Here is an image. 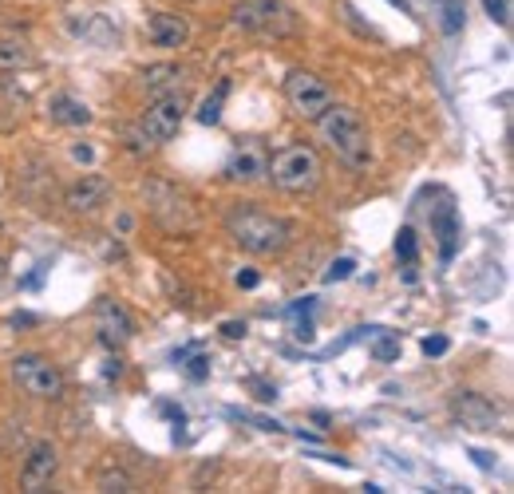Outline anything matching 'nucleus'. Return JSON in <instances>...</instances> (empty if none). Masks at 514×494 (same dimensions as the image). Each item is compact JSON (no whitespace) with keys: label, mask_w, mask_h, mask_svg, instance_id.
<instances>
[{"label":"nucleus","mask_w":514,"mask_h":494,"mask_svg":"<svg viewBox=\"0 0 514 494\" xmlns=\"http://www.w3.org/2000/svg\"><path fill=\"white\" fill-rule=\"evenodd\" d=\"M471 459H475L483 471H491V467H495V463H491V455H483V451H471Z\"/></svg>","instance_id":"nucleus-32"},{"label":"nucleus","mask_w":514,"mask_h":494,"mask_svg":"<svg viewBox=\"0 0 514 494\" xmlns=\"http://www.w3.org/2000/svg\"><path fill=\"white\" fill-rule=\"evenodd\" d=\"M321 174H325V163L317 147L309 143L281 147L277 155H269V170H265V178H273V186L285 194H313L321 186Z\"/></svg>","instance_id":"nucleus-3"},{"label":"nucleus","mask_w":514,"mask_h":494,"mask_svg":"<svg viewBox=\"0 0 514 494\" xmlns=\"http://www.w3.org/2000/svg\"><path fill=\"white\" fill-rule=\"evenodd\" d=\"M392 4H396V8H404V12H408V0H392Z\"/></svg>","instance_id":"nucleus-34"},{"label":"nucleus","mask_w":514,"mask_h":494,"mask_svg":"<svg viewBox=\"0 0 514 494\" xmlns=\"http://www.w3.org/2000/svg\"><path fill=\"white\" fill-rule=\"evenodd\" d=\"M431 226H435V238H439V249H443V261H451L455 238H459V214H455V206L451 202L435 206L431 210Z\"/></svg>","instance_id":"nucleus-15"},{"label":"nucleus","mask_w":514,"mask_h":494,"mask_svg":"<svg viewBox=\"0 0 514 494\" xmlns=\"http://www.w3.org/2000/svg\"><path fill=\"white\" fill-rule=\"evenodd\" d=\"M147 206H151V218L167 230V234H194L198 230V206L186 190H178L174 182H147Z\"/></svg>","instance_id":"nucleus-4"},{"label":"nucleus","mask_w":514,"mask_h":494,"mask_svg":"<svg viewBox=\"0 0 514 494\" xmlns=\"http://www.w3.org/2000/svg\"><path fill=\"white\" fill-rule=\"evenodd\" d=\"M91 321H95V332H99V340H103L107 348H123V344L135 336L131 313H127L115 297H99L95 309H91Z\"/></svg>","instance_id":"nucleus-10"},{"label":"nucleus","mask_w":514,"mask_h":494,"mask_svg":"<svg viewBox=\"0 0 514 494\" xmlns=\"http://www.w3.org/2000/svg\"><path fill=\"white\" fill-rule=\"evenodd\" d=\"M483 8L491 12V20H499L503 28L511 24V0H483Z\"/></svg>","instance_id":"nucleus-25"},{"label":"nucleus","mask_w":514,"mask_h":494,"mask_svg":"<svg viewBox=\"0 0 514 494\" xmlns=\"http://www.w3.org/2000/svg\"><path fill=\"white\" fill-rule=\"evenodd\" d=\"M250 388L257 392V400H273V396H277V388H269V384H261V380H250Z\"/></svg>","instance_id":"nucleus-30"},{"label":"nucleus","mask_w":514,"mask_h":494,"mask_svg":"<svg viewBox=\"0 0 514 494\" xmlns=\"http://www.w3.org/2000/svg\"><path fill=\"white\" fill-rule=\"evenodd\" d=\"M32 64V48L20 36H0V72H16Z\"/></svg>","instance_id":"nucleus-18"},{"label":"nucleus","mask_w":514,"mask_h":494,"mask_svg":"<svg viewBox=\"0 0 514 494\" xmlns=\"http://www.w3.org/2000/svg\"><path fill=\"white\" fill-rule=\"evenodd\" d=\"M451 415H455V423L467 427V431H495V427H499V408H495L487 396H479V392H455Z\"/></svg>","instance_id":"nucleus-11"},{"label":"nucleus","mask_w":514,"mask_h":494,"mask_svg":"<svg viewBox=\"0 0 514 494\" xmlns=\"http://www.w3.org/2000/svg\"><path fill=\"white\" fill-rule=\"evenodd\" d=\"M321 123V135L325 143L333 147V155L341 159L348 170H368L372 166V135L360 119L356 107H344V103H329V111L317 119Z\"/></svg>","instance_id":"nucleus-2"},{"label":"nucleus","mask_w":514,"mask_h":494,"mask_svg":"<svg viewBox=\"0 0 514 494\" xmlns=\"http://www.w3.org/2000/svg\"><path fill=\"white\" fill-rule=\"evenodd\" d=\"M186 372H190V380H202V376L210 372V360H206V356H194V360L186 364Z\"/></svg>","instance_id":"nucleus-27"},{"label":"nucleus","mask_w":514,"mask_h":494,"mask_svg":"<svg viewBox=\"0 0 514 494\" xmlns=\"http://www.w3.org/2000/svg\"><path fill=\"white\" fill-rule=\"evenodd\" d=\"M186 72L178 68V64H151V68H143V87L151 91V95H167V91H178V80H182Z\"/></svg>","instance_id":"nucleus-17"},{"label":"nucleus","mask_w":514,"mask_h":494,"mask_svg":"<svg viewBox=\"0 0 514 494\" xmlns=\"http://www.w3.org/2000/svg\"><path fill=\"white\" fill-rule=\"evenodd\" d=\"M12 380L32 400H60L68 388L60 364H52V356H44V352H20L12 360Z\"/></svg>","instance_id":"nucleus-5"},{"label":"nucleus","mask_w":514,"mask_h":494,"mask_svg":"<svg viewBox=\"0 0 514 494\" xmlns=\"http://www.w3.org/2000/svg\"><path fill=\"white\" fill-rule=\"evenodd\" d=\"M372 356H376V360H396V356H400V340H396V336H380V340L372 344Z\"/></svg>","instance_id":"nucleus-24"},{"label":"nucleus","mask_w":514,"mask_h":494,"mask_svg":"<svg viewBox=\"0 0 514 494\" xmlns=\"http://www.w3.org/2000/svg\"><path fill=\"white\" fill-rule=\"evenodd\" d=\"M352 269H356V261H352V257H341V261H333V265H329L325 281H344V277H352Z\"/></svg>","instance_id":"nucleus-26"},{"label":"nucleus","mask_w":514,"mask_h":494,"mask_svg":"<svg viewBox=\"0 0 514 494\" xmlns=\"http://www.w3.org/2000/svg\"><path fill=\"white\" fill-rule=\"evenodd\" d=\"M147 40L155 48H182L190 40V24L178 12H151L147 16Z\"/></svg>","instance_id":"nucleus-14"},{"label":"nucleus","mask_w":514,"mask_h":494,"mask_svg":"<svg viewBox=\"0 0 514 494\" xmlns=\"http://www.w3.org/2000/svg\"><path fill=\"white\" fill-rule=\"evenodd\" d=\"M99 491H135V479L127 475V471H119V467H107V471H99Z\"/></svg>","instance_id":"nucleus-20"},{"label":"nucleus","mask_w":514,"mask_h":494,"mask_svg":"<svg viewBox=\"0 0 514 494\" xmlns=\"http://www.w3.org/2000/svg\"><path fill=\"white\" fill-rule=\"evenodd\" d=\"M107 198H111V182L103 174H80L64 194L72 214H95L99 206H107Z\"/></svg>","instance_id":"nucleus-13"},{"label":"nucleus","mask_w":514,"mask_h":494,"mask_svg":"<svg viewBox=\"0 0 514 494\" xmlns=\"http://www.w3.org/2000/svg\"><path fill=\"white\" fill-rule=\"evenodd\" d=\"M424 352H428V356H443V352H447V340H443V336H428V340H424Z\"/></svg>","instance_id":"nucleus-28"},{"label":"nucleus","mask_w":514,"mask_h":494,"mask_svg":"<svg viewBox=\"0 0 514 494\" xmlns=\"http://www.w3.org/2000/svg\"><path fill=\"white\" fill-rule=\"evenodd\" d=\"M285 99H289V107L301 119H321L329 111V103H333V91H329V83L321 80V76L297 68V72L285 76Z\"/></svg>","instance_id":"nucleus-8"},{"label":"nucleus","mask_w":514,"mask_h":494,"mask_svg":"<svg viewBox=\"0 0 514 494\" xmlns=\"http://www.w3.org/2000/svg\"><path fill=\"white\" fill-rule=\"evenodd\" d=\"M265 170H269V147H265L261 139H242L238 151H234L230 163H226V178L250 186V182H261V178H265Z\"/></svg>","instance_id":"nucleus-12"},{"label":"nucleus","mask_w":514,"mask_h":494,"mask_svg":"<svg viewBox=\"0 0 514 494\" xmlns=\"http://www.w3.org/2000/svg\"><path fill=\"white\" fill-rule=\"evenodd\" d=\"M182 119H186V95L182 91L155 95V103L143 111V119L135 127V135L143 139L139 147H163V143H171L174 135H178V127H182Z\"/></svg>","instance_id":"nucleus-7"},{"label":"nucleus","mask_w":514,"mask_h":494,"mask_svg":"<svg viewBox=\"0 0 514 494\" xmlns=\"http://www.w3.org/2000/svg\"><path fill=\"white\" fill-rule=\"evenodd\" d=\"M226 95H230V80H222L218 87H214V95H206V103H202V111H198V123L214 127V123L222 119V103H226Z\"/></svg>","instance_id":"nucleus-19"},{"label":"nucleus","mask_w":514,"mask_h":494,"mask_svg":"<svg viewBox=\"0 0 514 494\" xmlns=\"http://www.w3.org/2000/svg\"><path fill=\"white\" fill-rule=\"evenodd\" d=\"M230 16L238 28L257 32V36H293L301 28L297 12L285 0H242L230 8Z\"/></svg>","instance_id":"nucleus-6"},{"label":"nucleus","mask_w":514,"mask_h":494,"mask_svg":"<svg viewBox=\"0 0 514 494\" xmlns=\"http://www.w3.org/2000/svg\"><path fill=\"white\" fill-rule=\"evenodd\" d=\"M396 257H404L408 265L416 261V230H412V226L400 230V238H396Z\"/></svg>","instance_id":"nucleus-23"},{"label":"nucleus","mask_w":514,"mask_h":494,"mask_svg":"<svg viewBox=\"0 0 514 494\" xmlns=\"http://www.w3.org/2000/svg\"><path fill=\"white\" fill-rule=\"evenodd\" d=\"M48 115H52L56 123H64V127H87V123H91V111H87V103H80L76 95H52V103H48Z\"/></svg>","instance_id":"nucleus-16"},{"label":"nucleus","mask_w":514,"mask_h":494,"mask_svg":"<svg viewBox=\"0 0 514 494\" xmlns=\"http://www.w3.org/2000/svg\"><path fill=\"white\" fill-rule=\"evenodd\" d=\"M439 8H443V16H439V28L451 36V32H459L463 28V4L459 0H439Z\"/></svg>","instance_id":"nucleus-22"},{"label":"nucleus","mask_w":514,"mask_h":494,"mask_svg":"<svg viewBox=\"0 0 514 494\" xmlns=\"http://www.w3.org/2000/svg\"><path fill=\"white\" fill-rule=\"evenodd\" d=\"M60 471V451L52 439H36L28 451H24V467H20V491H48L52 479Z\"/></svg>","instance_id":"nucleus-9"},{"label":"nucleus","mask_w":514,"mask_h":494,"mask_svg":"<svg viewBox=\"0 0 514 494\" xmlns=\"http://www.w3.org/2000/svg\"><path fill=\"white\" fill-rule=\"evenodd\" d=\"M222 336H230V340H242V336H246V321H226V325H222Z\"/></svg>","instance_id":"nucleus-29"},{"label":"nucleus","mask_w":514,"mask_h":494,"mask_svg":"<svg viewBox=\"0 0 514 494\" xmlns=\"http://www.w3.org/2000/svg\"><path fill=\"white\" fill-rule=\"evenodd\" d=\"M238 285H242V289H254L257 273H250V269H246V273H238Z\"/></svg>","instance_id":"nucleus-31"},{"label":"nucleus","mask_w":514,"mask_h":494,"mask_svg":"<svg viewBox=\"0 0 514 494\" xmlns=\"http://www.w3.org/2000/svg\"><path fill=\"white\" fill-rule=\"evenodd\" d=\"M76 32L87 36V40H95V44H111V40H119V32H111L103 16H91V24H80Z\"/></svg>","instance_id":"nucleus-21"},{"label":"nucleus","mask_w":514,"mask_h":494,"mask_svg":"<svg viewBox=\"0 0 514 494\" xmlns=\"http://www.w3.org/2000/svg\"><path fill=\"white\" fill-rule=\"evenodd\" d=\"M8 281V257H0V285Z\"/></svg>","instance_id":"nucleus-33"},{"label":"nucleus","mask_w":514,"mask_h":494,"mask_svg":"<svg viewBox=\"0 0 514 494\" xmlns=\"http://www.w3.org/2000/svg\"><path fill=\"white\" fill-rule=\"evenodd\" d=\"M0 234H4V226H0Z\"/></svg>","instance_id":"nucleus-35"},{"label":"nucleus","mask_w":514,"mask_h":494,"mask_svg":"<svg viewBox=\"0 0 514 494\" xmlns=\"http://www.w3.org/2000/svg\"><path fill=\"white\" fill-rule=\"evenodd\" d=\"M226 234L234 238V246L254 257H277L293 246V226L254 202H238L226 210Z\"/></svg>","instance_id":"nucleus-1"}]
</instances>
